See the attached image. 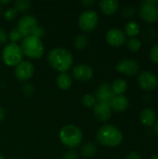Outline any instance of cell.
Returning <instances> with one entry per match:
<instances>
[{"mask_svg":"<svg viewBox=\"0 0 158 159\" xmlns=\"http://www.w3.org/2000/svg\"><path fill=\"white\" fill-rule=\"evenodd\" d=\"M47 61L49 65L56 71L66 73L71 69L74 63L72 53L63 48H55L47 54Z\"/></svg>","mask_w":158,"mask_h":159,"instance_id":"obj_1","label":"cell"},{"mask_svg":"<svg viewBox=\"0 0 158 159\" xmlns=\"http://www.w3.org/2000/svg\"><path fill=\"white\" fill-rule=\"evenodd\" d=\"M63 159H79V157H78V154L75 151L70 150V151L65 153Z\"/></svg>","mask_w":158,"mask_h":159,"instance_id":"obj_31","label":"cell"},{"mask_svg":"<svg viewBox=\"0 0 158 159\" xmlns=\"http://www.w3.org/2000/svg\"><path fill=\"white\" fill-rule=\"evenodd\" d=\"M97 142L106 147H115L122 143L123 134L122 132L113 125H104L97 132Z\"/></svg>","mask_w":158,"mask_h":159,"instance_id":"obj_2","label":"cell"},{"mask_svg":"<svg viewBox=\"0 0 158 159\" xmlns=\"http://www.w3.org/2000/svg\"><path fill=\"white\" fill-rule=\"evenodd\" d=\"M44 34H45V29H44L42 26H39V25H38V26L35 28V30L34 31V33H33L32 35H34V36L38 37V38L41 39V37L44 36Z\"/></svg>","mask_w":158,"mask_h":159,"instance_id":"obj_30","label":"cell"},{"mask_svg":"<svg viewBox=\"0 0 158 159\" xmlns=\"http://www.w3.org/2000/svg\"><path fill=\"white\" fill-rule=\"evenodd\" d=\"M0 159H7V158H6L3 155H1V154H0Z\"/></svg>","mask_w":158,"mask_h":159,"instance_id":"obj_42","label":"cell"},{"mask_svg":"<svg viewBox=\"0 0 158 159\" xmlns=\"http://www.w3.org/2000/svg\"><path fill=\"white\" fill-rule=\"evenodd\" d=\"M140 17L146 22L154 23L158 20V7L153 1H144L140 7Z\"/></svg>","mask_w":158,"mask_h":159,"instance_id":"obj_8","label":"cell"},{"mask_svg":"<svg viewBox=\"0 0 158 159\" xmlns=\"http://www.w3.org/2000/svg\"><path fill=\"white\" fill-rule=\"evenodd\" d=\"M150 59L154 63L158 64V44L152 47L150 50Z\"/></svg>","mask_w":158,"mask_h":159,"instance_id":"obj_29","label":"cell"},{"mask_svg":"<svg viewBox=\"0 0 158 159\" xmlns=\"http://www.w3.org/2000/svg\"><path fill=\"white\" fill-rule=\"evenodd\" d=\"M8 39V34L2 28H0V44H6Z\"/></svg>","mask_w":158,"mask_h":159,"instance_id":"obj_32","label":"cell"},{"mask_svg":"<svg viewBox=\"0 0 158 159\" xmlns=\"http://www.w3.org/2000/svg\"><path fill=\"white\" fill-rule=\"evenodd\" d=\"M88 45V39L85 34H78L74 41V47L77 50L85 49Z\"/></svg>","mask_w":158,"mask_h":159,"instance_id":"obj_23","label":"cell"},{"mask_svg":"<svg viewBox=\"0 0 158 159\" xmlns=\"http://www.w3.org/2000/svg\"><path fill=\"white\" fill-rule=\"evenodd\" d=\"M114 93L112 90V88L109 84L103 83L101 84L95 92V98L98 101V102H106L110 103L111 100L114 98Z\"/></svg>","mask_w":158,"mask_h":159,"instance_id":"obj_15","label":"cell"},{"mask_svg":"<svg viewBox=\"0 0 158 159\" xmlns=\"http://www.w3.org/2000/svg\"><path fill=\"white\" fill-rule=\"evenodd\" d=\"M97 151H98V148L96 144H94L93 143H87L82 145L80 149V154L86 158H90L96 155Z\"/></svg>","mask_w":158,"mask_h":159,"instance_id":"obj_21","label":"cell"},{"mask_svg":"<svg viewBox=\"0 0 158 159\" xmlns=\"http://www.w3.org/2000/svg\"><path fill=\"white\" fill-rule=\"evenodd\" d=\"M5 110L2 107H0V122L5 118Z\"/></svg>","mask_w":158,"mask_h":159,"instance_id":"obj_37","label":"cell"},{"mask_svg":"<svg viewBox=\"0 0 158 159\" xmlns=\"http://www.w3.org/2000/svg\"><path fill=\"white\" fill-rule=\"evenodd\" d=\"M94 108V116L100 122H106L112 116V109L109 103L97 102Z\"/></svg>","mask_w":158,"mask_h":159,"instance_id":"obj_14","label":"cell"},{"mask_svg":"<svg viewBox=\"0 0 158 159\" xmlns=\"http://www.w3.org/2000/svg\"><path fill=\"white\" fill-rule=\"evenodd\" d=\"M81 102H82V104L85 106V107H88V108H92L95 106V104L97 103V100L95 98L94 95L92 94H85L82 99H81Z\"/></svg>","mask_w":158,"mask_h":159,"instance_id":"obj_25","label":"cell"},{"mask_svg":"<svg viewBox=\"0 0 158 159\" xmlns=\"http://www.w3.org/2000/svg\"><path fill=\"white\" fill-rule=\"evenodd\" d=\"M37 26V20L33 15H25L20 19L17 30L20 34L21 37H27L33 34Z\"/></svg>","mask_w":158,"mask_h":159,"instance_id":"obj_7","label":"cell"},{"mask_svg":"<svg viewBox=\"0 0 158 159\" xmlns=\"http://www.w3.org/2000/svg\"><path fill=\"white\" fill-rule=\"evenodd\" d=\"M115 70L120 74H124L126 75L132 76V75H135L139 73L140 66H139L138 62L135 61L134 60L126 59V60L119 61L116 64Z\"/></svg>","mask_w":158,"mask_h":159,"instance_id":"obj_11","label":"cell"},{"mask_svg":"<svg viewBox=\"0 0 158 159\" xmlns=\"http://www.w3.org/2000/svg\"><path fill=\"white\" fill-rule=\"evenodd\" d=\"M22 58L23 53L17 43H8L2 50V60L7 66L15 67L22 61Z\"/></svg>","mask_w":158,"mask_h":159,"instance_id":"obj_5","label":"cell"},{"mask_svg":"<svg viewBox=\"0 0 158 159\" xmlns=\"http://www.w3.org/2000/svg\"><path fill=\"white\" fill-rule=\"evenodd\" d=\"M17 11L13 7L7 8L4 12V17L7 20H13L17 17Z\"/></svg>","mask_w":158,"mask_h":159,"instance_id":"obj_27","label":"cell"},{"mask_svg":"<svg viewBox=\"0 0 158 159\" xmlns=\"http://www.w3.org/2000/svg\"><path fill=\"white\" fill-rule=\"evenodd\" d=\"M151 159H158V155H156V156H154V157H153Z\"/></svg>","mask_w":158,"mask_h":159,"instance_id":"obj_41","label":"cell"},{"mask_svg":"<svg viewBox=\"0 0 158 159\" xmlns=\"http://www.w3.org/2000/svg\"><path fill=\"white\" fill-rule=\"evenodd\" d=\"M59 138L64 146L75 148L79 146L83 141V133L78 127L74 125H66L61 129Z\"/></svg>","mask_w":158,"mask_h":159,"instance_id":"obj_3","label":"cell"},{"mask_svg":"<svg viewBox=\"0 0 158 159\" xmlns=\"http://www.w3.org/2000/svg\"><path fill=\"white\" fill-rule=\"evenodd\" d=\"M33 91H34V88H33L32 85L27 84V85H25V86L23 87V92H24L26 95H31V94L33 93Z\"/></svg>","mask_w":158,"mask_h":159,"instance_id":"obj_35","label":"cell"},{"mask_svg":"<svg viewBox=\"0 0 158 159\" xmlns=\"http://www.w3.org/2000/svg\"><path fill=\"white\" fill-rule=\"evenodd\" d=\"M95 0H83V1H81L80 2V4L82 5V6H84V7H90V6H92L93 4H95Z\"/></svg>","mask_w":158,"mask_h":159,"instance_id":"obj_36","label":"cell"},{"mask_svg":"<svg viewBox=\"0 0 158 159\" xmlns=\"http://www.w3.org/2000/svg\"><path fill=\"white\" fill-rule=\"evenodd\" d=\"M140 118H141V122L144 126L151 127L154 125V123L156 120V115L152 108H145L142 111Z\"/></svg>","mask_w":158,"mask_h":159,"instance_id":"obj_18","label":"cell"},{"mask_svg":"<svg viewBox=\"0 0 158 159\" xmlns=\"http://www.w3.org/2000/svg\"><path fill=\"white\" fill-rule=\"evenodd\" d=\"M126 159H142V157L137 152H130L127 155Z\"/></svg>","mask_w":158,"mask_h":159,"instance_id":"obj_34","label":"cell"},{"mask_svg":"<svg viewBox=\"0 0 158 159\" xmlns=\"http://www.w3.org/2000/svg\"><path fill=\"white\" fill-rule=\"evenodd\" d=\"M34 73V64L29 61H21L18 65L15 66L14 74L18 80L27 81L29 80Z\"/></svg>","mask_w":158,"mask_h":159,"instance_id":"obj_10","label":"cell"},{"mask_svg":"<svg viewBox=\"0 0 158 159\" xmlns=\"http://www.w3.org/2000/svg\"><path fill=\"white\" fill-rule=\"evenodd\" d=\"M140 31H141V27L136 21H129L125 25V33H126L125 34L129 35V37L134 38L139 34Z\"/></svg>","mask_w":158,"mask_h":159,"instance_id":"obj_22","label":"cell"},{"mask_svg":"<svg viewBox=\"0 0 158 159\" xmlns=\"http://www.w3.org/2000/svg\"><path fill=\"white\" fill-rule=\"evenodd\" d=\"M2 12H3V10H2V7L0 6V17L2 16Z\"/></svg>","mask_w":158,"mask_h":159,"instance_id":"obj_40","label":"cell"},{"mask_svg":"<svg viewBox=\"0 0 158 159\" xmlns=\"http://www.w3.org/2000/svg\"><path fill=\"white\" fill-rule=\"evenodd\" d=\"M110 107L112 111L117 112V113H123L125 112L129 107V100L124 95H115L114 98L110 102Z\"/></svg>","mask_w":158,"mask_h":159,"instance_id":"obj_16","label":"cell"},{"mask_svg":"<svg viewBox=\"0 0 158 159\" xmlns=\"http://www.w3.org/2000/svg\"><path fill=\"white\" fill-rule=\"evenodd\" d=\"M99 23V16L95 10L87 9L83 11L78 19L79 28L87 33H90L96 29Z\"/></svg>","mask_w":158,"mask_h":159,"instance_id":"obj_6","label":"cell"},{"mask_svg":"<svg viewBox=\"0 0 158 159\" xmlns=\"http://www.w3.org/2000/svg\"><path fill=\"white\" fill-rule=\"evenodd\" d=\"M105 39L110 46L119 48L126 43V34L122 30L114 28L107 32Z\"/></svg>","mask_w":158,"mask_h":159,"instance_id":"obj_13","label":"cell"},{"mask_svg":"<svg viewBox=\"0 0 158 159\" xmlns=\"http://www.w3.org/2000/svg\"><path fill=\"white\" fill-rule=\"evenodd\" d=\"M155 131L158 136V118L156 120V125H155Z\"/></svg>","mask_w":158,"mask_h":159,"instance_id":"obj_38","label":"cell"},{"mask_svg":"<svg viewBox=\"0 0 158 159\" xmlns=\"http://www.w3.org/2000/svg\"><path fill=\"white\" fill-rule=\"evenodd\" d=\"M99 7L104 15L111 16L117 11L119 7V2L116 0H102L99 2Z\"/></svg>","mask_w":158,"mask_h":159,"instance_id":"obj_17","label":"cell"},{"mask_svg":"<svg viewBox=\"0 0 158 159\" xmlns=\"http://www.w3.org/2000/svg\"><path fill=\"white\" fill-rule=\"evenodd\" d=\"M57 86L61 90H68L73 85V79L67 73H61L57 77Z\"/></svg>","mask_w":158,"mask_h":159,"instance_id":"obj_19","label":"cell"},{"mask_svg":"<svg viewBox=\"0 0 158 159\" xmlns=\"http://www.w3.org/2000/svg\"><path fill=\"white\" fill-rule=\"evenodd\" d=\"M111 88L114 95H123L128 89V84L124 79L117 78L113 82Z\"/></svg>","mask_w":158,"mask_h":159,"instance_id":"obj_20","label":"cell"},{"mask_svg":"<svg viewBox=\"0 0 158 159\" xmlns=\"http://www.w3.org/2000/svg\"><path fill=\"white\" fill-rule=\"evenodd\" d=\"M72 75L73 77L77 81H81V82L88 81L93 76V69L88 64L80 63L73 68Z\"/></svg>","mask_w":158,"mask_h":159,"instance_id":"obj_12","label":"cell"},{"mask_svg":"<svg viewBox=\"0 0 158 159\" xmlns=\"http://www.w3.org/2000/svg\"><path fill=\"white\" fill-rule=\"evenodd\" d=\"M11 1L10 0H7V1H0V6L2 7L3 5H7V4H9Z\"/></svg>","mask_w":158,"mask_h":159,"instance_id":"obj_39","label":"cell"},{"mask_svg":"<svg viewBox=\"0 0 158 159\" xmlns=\"http://www.w3.org/2000/svg\"><path fill=\"white\" fill-rule=\"evenodd\" d=\"M20 47L21 48L23 55H25L29 59H34V60L40 59L45 51V48L42 40L34 35L24 37Z\"/></svg>","mask_w":158,"mask_h":159,"instance_id":"obj_4","label":"cell"},{"mask_svg":"<svg viewBox=\"0 0 158 159\" xmlns=\"http://www.w3.org/2000/svg\"><path fill=\"white\" fill-rule=\"evenodd\" d=\"M20 37H21V35H20V34L19 33V31L17 30V28H14V29H12L10 32H9V34H8V38L10 39V43H16V42H18L20 39Z\"/></svg>","mask_w":158,"mask_h":159,"instance_id":"obj_28","label":"cell"},{"mask_svg":"<svg viewBox=\"0 0 158 159\" xmlns=\"http://www.w3.org/2000/svg\"><path fill=\"white\" fill-rule=\"evenodd\" d=\"M31 2L27 1V0H17L14 2V7L13 8L17 11V12H20V13H24L27 12L30 8H31Z\"/></svg>","mask_w":158,"mask_h":159,"instance_id":"obj_24","label":"cell"},{"mask_svg":"<svg viewBox=\"0 0 158 159\" xmlns=\"http://www.w3.org/2000/svg\"><path fill=\"white\" fill-rule=\"evenodd\" d=\"M138 82L140 87L145 91H154L158 87L157 76L150 71H143L139 75Z\"/></svg>","mask_w":158,"mask_h":159,"instance_id":"obj_9","label":"cell"},{"mask_svg":"<svg viewBox=\"0 0 158 159\" xmlns=\"http://www.w3.org/2000/svg\"><path fill=\"white\" fill-rule=\"evenodd\" d=\"M133 13H134V8L132 7H125L122 11V15L124 17H130L133 15Z\"/></svg>","mask_w":158,"mask_h":159,"instance_id":"obj_33","label":"cell"},{"mask_svg":"<svg viewBox=\"0 0 158 159\" xmlns=\"http://www.w3.org/2000/svg\"><path fill=\"white\" fill-rule=\"evenodd\" d=\"M128 48L132 52H138L142 48V42L138 38H130L127 43Z\"/></svg>","mask_w":158,"mask_h":159,"instance_id":"obj_26","label":"cell"}]
</instances>
